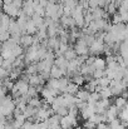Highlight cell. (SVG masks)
<instances>
[{
    "label": "cell",
    "instance_id": "obj_9",
    "mask_svg": "<svg viewBox=\"0 0 128 129\" xmlns=\"http://www.w3.org/2000/svg\"><path fill=\"white\" fill-rule=\"evenodd\" d=\"M68 64H69V60H68L64 55H59V56H57L55 60H54V65L62 68L64 72H67V69H68ZM67 74H68V73H67Z\"/></svg>",
    "mask_w": 128,
    "mask_h": 129
},
{
    "label": "cell",
    "instance_id": "obj_30",
    "mask_svg": "<svg viewBox=\"0 0 128 129\" xmlns=\"http://www.w3.org/2000/svg\"><path fill=\"white\" fill-rule=\"evenodd\" d=\"M123 95H124V96H126V98H127V99H128V91H127V93H124Z\"/></svg>",
    "mask_w": 128,
    "mask_h": 129
},
{
    "label": "cell",
    "instance_id": "obj_29",
    "mask_svg": "<svg viewBox=\"0 0 128 129\" xmlns=\"http://www.w3.org/2000/svg\"><path fill=\"white\" fill-rule=\"evenodd\" d=\"M74 129H85V128H84V127H75Z\"/></svg>",
    "mask_w": 128,
    "mask_h": 129
},
{
    "label": "cell",
    "instance_id": "obj_24",
    "mask_svg": "<svg viewBox=\"0 0 128 129\" xmlns=\"http://www.w3.org/2000/svg\"><path fill=\"white\" fill-rule=\"evenodd\" d=\"M123 23V19H122V15L121 13H116L112 15V24H121Z\"/></svg>",
    "mask_w": 128,
    "mask_h": 129
},
{
    "label": "cell",
    "instance_id": "obj_6",
    "mask_svg": "<svg viewBox=\"0 0 128 129\" xmlns=\"http://www.w3.org/2000/svg\"><path fill=\"white\" fill-rule=\"evenodd\" d=\"M3 9H4V13H5V14H8L10 18L19 16V15H20V13H21V9H19L14 3L8 4V5H4V6H3Z\"/></svg>",
    "mask_w": 128,
    "mask_h": 129
},
{
    "label": "cell",
    "instance_id": "obj_26",
    "mask_svg": "<svg viewBox=\"0 0 128 129\" xmlns=\"http://www.w3.org/2000/svg\"><path fill=\"white\" fill-rule=\"evenodd\" d=\"M83 127L85 129H97V124L95 123H93L92 120H84V123H83Z\"/></svg>",
    "mask_w": 128,
    "mask_h": 129
},
{
    "label": "cell",
    "instance_id": "obj_28",
    "mask_svg": "<svg viewBox=\"0 0 128 129\" xmlns=\"http://www.w3.org/2000/svg\"><path fill=\"white\" fill-rule=\"evenodd\" d=\"M50 3H55V4H58V3H62L63 0H49Z\"/></svg>",
    "mask_w": 128,
    "mask_h": 129
},
{
    "label": "cell",
    "instance_id": "obj_10",
    "mask_svg": "<svg viewBox=\"0 0 128 129\" xmlns=\"http://www.w3.org/2000/svg\"><path fill=\"white\" fill-rule=\"evenodd\" d=\"M34 40H35V37H33L32 34H23L21 35V39H20V44L25 48H29L34 44Z\"/></svg>",
    "mask_w": 128,
    "mask_h": 129
},
{
    "label": "cell",
    "instance_id": "obj_18",
    "mask_svg": "<svg viewBox=\"0 0 128 129\" xmlns=\"http://www.w3.org/2000/svg\"><path fill=\"white\" fill-rule=\"evenodd\" d=\"M46 85L50 86V88H53V89H55V90H58V91H59V93L62 94V91H60V83H59V79H55V78H50V79L48 80Z\"/></svg>",
    "mask_w": 128,
    "mask_h": 129
},
{
    "label": "cell",
    "instance_id": "obj_19",
    "mask_svg": "<svg viewBox=\"0 0 128 129\" xmlns=\"http://www.w3.org/2000/svg\"><path fill=\"white\" fill-rule=\"evenodd\" d=\"M43 99H40L39 96H34V98H30L29 99V102H28V104L29 105H32V107H34V108H40L43 105Z\"/></svg>",
    "mask_w": 128,
    "mask_h": 129
},
{
    "label": "cell",
    "instance_id": "obj_12",
    "mask_svg": "<svg viewBox=\"0 0 128 129\" xmlns=\"http://www.w3.org/2000/svg\"><path fill=\"white\" fill-rule=\"evenodd\" d=\"M93 67L95 69H102V70H106L107 68V60L104 58H100V56H95L94 58V61H93Z\"/></svg>",
    "mask_w": 128,
    "mask_h": 129
},
{
    "label": "cell",
    "instance_id": "obj_27",
    "mask_svg": "<svg viewBox=\"0 0 128 129\" xmlns=\"http://www.w3.org/2000/svg\"><path fill=\"white\" fill-rule=\"evenodd\" d=\"M10 38H11V33H10V31H4V33H1V35H0V39H1L3 43L6 42V40H9Z\"/></svg>",
    "mask_w": 128,
    "mask_h": 129
},
{
    "label": "cell",
    "instance_id": "obj_25",
    "mask_svg": "<svg viewBox=\"0 0 128 129\" xmlns=\"http://www.w3.org/2000/svg\"><path fill=\"white\" fill-rule=\"evenodd\" d=\"M106 75V70H102V69H95V72L93 73V78L95 79H100Z\"/></svg>",
    "mask_w": 128,
    "mask_h": 129
},
{
    "label": "cell",
    "instance_id": "obj_20",
    "mask_svg": "<svg viewBox=\"0 0 128 129\" xmlns=\"http://www.w3.org/2000/svg\"><path fill=\"white\" fill-rule=\"evenodd\" d=\"M62 4H63L65 8H69V9L74 10V9L78 6L79 1H78V0H63V1H62Z\"/></svg>",
    "mask_w": 128,
    "mask_h": 129
},
{
    "label": "cell",
    "instance_id": "obj_23",
    "mask_svg": "<svg viewBox=\"0 0 128 129\" xmlns=\"http://www.w3.org/2000/svg\"><path fill=\"white\" fill-rule=\"evenodd\" d=\"M27 95H28L29 98L38 96V95H39V90H38V88H37V86L30 85V86H29V90H28V93H27Z\"/></svg>",
    "mask_w": 128,
    "mask_h": 129
},
{
    "label": "cell",
    "instance_id": "obj_11",
    "mask_svg": "<svg viewBox=\"0 0 128 129\" xmlns=\"http://www.w3.org/2000/svg\"><path fill=\"white\" fill-rule=\"evenodd\" d=\"M65 75H67V72H64L62 68H59V67H57V65H53V68H52V70H50V77H52V78L60 79V78H63V77H65Z\"/></svg>",
    "mask_w": 128,
    "mask_h": 129
},
{
    "label": "cell",
    "instance_id": "obj_3",
    "mask_svg": "<svg viewBox=\"0 0 128 129\" xmlns=\"http://www.w3.org/2000/svg\"><path fill=\"white\" fill-rule=\"evenodd\" d=\"M60 124H62L63 129H74L75 127H78V117L67 114V115L62 117Z\"/></svg>",
    "mask_w": 128,
    "mask_h": 129
},
{
    "label": "cell",
    "instance_id": "obj_1",
    "mask_svg": "<svg viewBox=\"0 0 128 129\" xmlns=\"http://www.w3.org/2000/svg\"><path fill=\"white\" fill-rule=\"evenodd\" d=\"M11 96H13V95L9 93V95H6V96H3V98H1L0 112H1V115L8 117V118H10L11 115H14V112H15V109H16L15 100H14Z\"/></svg>",
    "mask_w": 128,
    "mask_h": 129
},
{
    "label": "cell",
    "instance_id": "obj_8",
    "mask_svg": "<svg viewBox=\"0 0 128 129\" xmlns=\"http://www.w3.org/2000/svg\"><path fill=\"white\" fill-rule=\"evenodd\" d=\"M60 25L63 28H70V29H73V28L77 26L74 18L73 16H68V15H63L60 18Z\"/></svg>",
    "mask_w": 128,
    "mask_h": 129
},
{
    "label": "cell",
    "instance_id": "obj_5",
    "mask_svg": "<svg viewBox=\"0 0 128 129\" xmlns=\"http://www.w3.org/2000/svg\"><path fill=\"white\" fill-rule=\"evenodd\" d=\"M74 50L77 51L78 56H85V55H89V45L85 43V40L83 38L78 39L75 43H74Z\"/></svg>",
    "mask_w": 128,
    "mask_h": 129
},
{
    "label": "cell",
    "instance_id": "obj_2",
    "mask_svg": "<svg viewBox=\"0 0 128 129\" xmlns=\"http://www.w3.org/2000/svg\"><path fill=\"white\" fill-rule=\"evenodd\" d=\"M29 86H30V84H29L28 80L20 78V79H18L15 82L14 88H13V90L10 93H11L13 98H16V96H20V95H27V93L29 90Z\"/></svg>",
    "mask_w": 128,
    "mask_h": 129
},
{
    "label": "cell",
    "instance_id": "obj_15",
    "mask_svg": "<svg viewBox=\"0 0 128 129\" xmlns=\"http://www.w3.org/2000/svg\"><path fill=\"white\" fill-rule=\"evenodd\" d=\"M70 80H72L73 83H75V84H78V85H79V86L84 85L85 83H87V80H85V77H84V75H82L81 73H78V74H75V75H73Z\"/></svg>",
    "mask_w": 128,
    "mask_h": 129
},
{
    "label": "cell",
    "instance_id": "obj_17",
    "mask_svg": "<svg viewBox=\"0 0 128 129\" xmlns=\"http://www.w3.org/2000/svg\"><path fill=\"white\" fill-rule=\"evenodd\" d=\"M99 93H100L102 98H104V99H111V98L113 96V91H112L111 86H104V88H102Z\"/></svg>",
    "mask_w": 128,
    "mask_h": 129
},
{
    "label": "cell",
    "instance_id": "obj_14",
    "mask_svg": "<svg viewBox=\"0 0 128 129\" xmlns=\"http://www.w3.org/2000/svg\"><path fill=\"white\" fill-rule=\"evenodd\" d=\"M90 91H88L87 89H81L78 93H77V96H78V99L81 100V102H88L89 100V98H90Z\"/></svg>",
    "mask_w": 128,
    "mask_h": 129
},
{
    "label": "cell",
    "instance_id": "obj_7",
    "mask_svg": "<svg viewBox=\"0 0 128 129\" xmlns=\"http://www.w3.org/2000/svg\"><path fill=\"white\" fill-rule=\"evenodd\" d=\"M106 120L108 122V123H111L112 120H114V119H117L118 118V115H119V109L113 104V105H111L108 109H107V112H106Z\"/></svg>",
    "mask_w": 128,
    "mask_h": 129
},
{
    "label": "cell",
    "instance_id": "obj_16",
    "mask_svg": "<svg viewBox=\"0 0 128 129\" xmlns=\"http://www.w3.org/2000/svg\"><path fill=\"white\" fill-rule=\"evenodd\" d=\"M78 91H79V85H78V84H75V83H73V82L70 80V83H69L68 86H67L65 93H69V94L77 95V93H78Z\"/></svg>",
    "mask_w": 128,
    "mask_h": 129
},
{
    "label": "cell",
    "instance_id": "obj_21",
    "mask_svg": "<svg viewBox=\"0 0 128 129\" xmlns=\"http://www.w3.org/2000/svg\"><path fill=\"white\" fill-rule=\"evenodd\" d=\"M25 73H27V74H29V75L39 73V72H38V64H37V63L29 64V65L27 67V69H25Z\"/></svg>",
    "mask_w": 128,
    "mask_h": 129
},
{
    "label": "cell",
    "instance_id": "obj_13",
    "mask_svg": "<svg viewBox=\"0 0 128 129\" xmlns=\"http://www.w3.org/2000/svg\"><path fill=\"white\" fill-rule=\"evenodd\" d=\"M127 103H128V99L123 95V96H117L116 98V100H114V105L119 109V112L122 110V109H124L126 108V105H127Z\"/></svg>",
    "mask_w": 128,
    "mask_h": 129
},
{
    "label": "cell",
    "instance_id": "obj_22",
    "mask_svg": "<svg viewBox=\"0 0 128 129\" xmlns=\"http://www.w3.org/2000/svg\"><path fill=\"white\" fill-rule=\"evenodd\" d=\"M64 56H65L68 60H73V59H75V58L78 56V54H77V51H75L74 49H70V48H69V49L67 50V53L64 54Z\"/></svg>",
    "mask_w": 128,
    "mask_h": 129
},
{
    "label": "cell",
    "instance_id": "obj_4",
    "mask_svg": "<svg viewBox=\"0 0 128 129\" xmlns=\"http://www.w3.org/2000/svg\"><path fill=\"white\" fill-rule=\"evenodd\" d=\"M104 49H106V43L103 39H97L94 40V43L89 46V54L90 55H100L102 53H104Z\"/></svg>",
    "mask_w": 128,
    "mask_h": 129
}]
</instances>
